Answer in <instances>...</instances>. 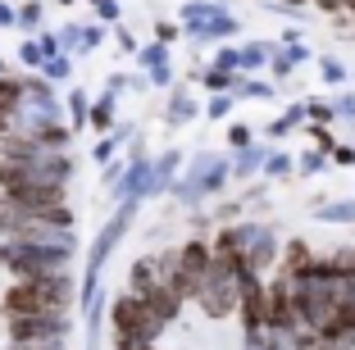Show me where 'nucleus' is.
I'll return each instance as SVG.
<instances>
[{
	"mask_svg": "<svg viewBox=\"0 0 355 350\" xmlns=\"http://www.w3.org/2000/svg\"><path fill=\"white\" fill-rule=\"evenodd\" d=\"M46 73H51V78H69V73H73V60H64V55H51V60H46Z\"/></svg>",
	"mask_w": 355,
	"mask_h": 350,
	"instance_id": "nucleus-16",
	"label": "nucleus"
},
{
	"mask_svg": "<svg viewBox=\"0 0 355 350\" xmlns=\"http://www.w3.org/2000/svg\"><path fill=\"white\" fill-rule=\"evenodd\" d=\"M23 105V78H0V114H19Z\"/></svg>",
	"mask_w": 355,
	"mask_h": 350,
	"instance_id": "nucleus-7",
	"label": "nucleus"
},
{
	"mask_svg": "<svg viewBox=\"0 0 355 350\" xmlns=\"http://www.w3.org/2000/svg\"><path fill=\"white\" fill-rule=\"evenodd\" d=\"M319 214L333 218V223H355V200H346V205H324Z\"/></svg>",
	"mask_w": 355,
	"mask_h": 350,
	"instance_id": "nucleus-14",
	"label": "nucleus"
},
{
	"mask_svg": "<svg viewBox=\"0 0 355 350\" xmlns=\"http://www.w3.org/2000/svg\"><path fill=\"white\" fill-rule=\"evenodd\" d=\"M214 69H223V73H237V69H241L237 51H219V55H214Z\"/></svg>",
	"mask_w": 355,
	"mask_h": 350,
	"instance_id": "nucleus-18",
	"label": "nucleus"
},
{
	"mask_svg": "<svg viewBox=\"0 0 355 350\" xmlns=\"http://www.w3.org/2000/svg\"><path fill=\"white\" fill-rule=\"evenodd\" d=\"M28 223V209L19 205V200H10L5 191H0V237H14L19 227Z\"/></svg>",
	"mask_w": 355,
	"mask_h": 350,
	"instance_id": "nucleus-6",
	"label": "nucleus"
},
{
	"mask_svg": "<svg viewBox=\"0 0 355 350\" xmlns=\"http://www.w3.org/2000/svg\"><path fill=\"white\" fill-rule=\"evenodd\" d=\"M228 141L237 146V150H246V146H251V128H232V132H228Z\"/></svg>",
	"mask_w": 355,
	"mask_h": 350,
	"instance_id": "nucleus-23",
	"label": "nucleus"
},
{
	"mask_svg": "<svg viewBox=\"0 0 355 350\" xmlns=\"http://www.w3.org/2000/svg\"><path fill=\"white\" fill-rule=\"evenodd\" d=\"M241 69H260L264 60H269V46H246V51H237Z\"/></svg>",
	"mask_w": 355,
	"mask_h": 350,
	"instance_id": "nucleus-15",
	"label": "nucleus"
},
{
	"mask_svg": "<svg viewBox=\"0 0 355 350\" xmlns=\"http://www.w3.org/2000/svg\"><path fill=\"white\" fill-rule=\"evenodd\" d=\"M264 168H269L273 177H282V173H292V159H282V155H273V159H264Z\"/></svg>",
	"mask_w": 355,
	"mask_h": 350,
	"instance_id": "nucleus-20",
	"label": "nucleus"
},
{
	"mask_svg": "<svg viewBox=\"0 0 355 350\" xmlns=\"http://www.w3.org/2000/svg\"><path fill=\"white\" fill-rule=\"evenodd\" d=\"M114 159V141H101L96 146V164H110Z\"/></svg>",
	"mask_w": 355,
	"mask_h": 350,
	"instance_id": "nucleus-25",
	"label": "nucleus"
},
{
	"mask_svg": "<svg viewBox=\"0 0 355 350\" xmlns=\"http://www.w3.org/2000/svg\"><path fill=\"white\" fill-rule=\"evenodd\" d=\"M164 259H137L132 264V287H137V296L141 291H150V287H164Z\"/></svg>",
	"mask_w": 355,
	"mask_h": 350,
	"instance_id": "nucleus-5",
	"label": "nucleus"
},
{
	"mask_svg": "<svg viewBox=\"0 0 355 350\" xmlns=\"http://www.w3.org/2000/svg\"><path fill=\"white\" fill-rule=\"evenodd\" d=\"M328 264H333V273H337V278H351V282H355V246L337 250V255L328 259Z\"/></svg>",
	"mask_w": 355,
	"mask_h": 350,
	"instance_id": "nucleus-12",
	"label": "nucleus"
},
{
	"mask_svg": "<svg viewBox=\"0 0 355 350\" xmlns=\"http://www.w3.org/2000/svg\"><path fill=\"white\" fill-rule=\"evenodd\" d=\"M60 5H73V0H60Z\"/></svg>",
	"mask_w": 355,
	"mask_h": 350,
	"instance_id": "nucleus-29",
	"label": "nucleus"
},
{
	"mask_svg": "<svg viewBox=\"0 0 355 350\" xmlns=\"http://www.w3.org/2000/svg\"><path fill=\"white\" fill-rule=\"evenodd\" d=\"M87 123H92V128H101V132H105V128H114V96L96 100V105H92V114H87Z\"/></svg>",
	"mask_w": 355,
	"mask_h": 350,
	"instance_id": "nucleus-9",
	"label": "nucleus"
},
{
	"mask_svg": "<svg viewBox=\"0 0 355 350\" xmlns=\"http://www.w3.org/2000/svg\"><path fill=\"white\" fill-rule=\"evenodd\" d=\"M96 14L101 19H119V0H96Z\"/></svg>",
	"mask_w": 355,
	"mask_h": 350,
	"instance_id": "nucleus-24",
	"label": "nucleus"
},
{
	"mask_svg": "<svg viewBox=\"0 0 355 350\" xmlns=\"http://www.w3.org/2000/svg\"><path fill=\"white\" fill-rule=\"evenodd\" d=\"M319 73H324L328 82H342V78H346V69H342L337 60H319Z\"/></svg>",
	"mask_w": 355,
	"mask_h": 350,
	"instance_id": "nucleus-19",
	"label": "nucleus"
},
{
	"mask_svg": "<svg viewBox=\"0 0 355 350\" xmlns=\"http://www.w3.org/2000/svg\"><path fill=\"white\" fill-rule=\"evenodd\" d=\"M110 323H114V337H141V341H155V332H159V323L150 319V309H146V300L137 296H119L114 305H110Z\"/></svg>",
	"mask_w": 355,
	"mask_h": 350,
	"instance_id": "nucleus-1",
	"label": "nucleus"
},
{
	"mask_svg": "<svg viewBox=\"0 0 355 350\" xmlns=\"http://www.w3.org/2000/svg\"><path fill=\"white\" fill-rule=\"evenodd\" d=\"M333 110H337V114H351V119H355V96H342V100H337Z\"/></svg>",
	"mask_w": 355,
	"mask_h": 350,
	"instance_id": "nucleus-26",
	"label": "nucleus"
},
{
	"mask_svg": "<svg viewBox=\"0 0 355 350\" xmlns=\"http://www.w3.org/2000/svg\"><path fill=\"white\" fill-rule=\"evenodd\" d=\"M37 23H42V0H23L19 5V28H37Z\"/></svg>",
	"mask_w": 355,
	"mask_h": 350,
	"instance_id": "nucleus-13",
	"label": "nucleus"
},
{
	"mask_svg": "<svg viewBox=\"0 0 355 350\" xmlns=\"http://www.w3.org/2000/svg\"><path fill=\"white\" fill-rule=\"evenodd\" d=\"M255 168H264V150H260V146H246L241 159H237V177H251Z\"/></svg>",
	"mask_w": 355,
	"mask_h": 350,
	"instance_id": "nucleus-11",
	"label": "nucleus"
},
{
	"mask_svg": "<svg viewBox=\"0 0 355 350\" xmlns=\"http://www.w3.org/2000/svg\"><path fill=\"white\" fill-rule=\"evenodd\" d=\"M23 60H28V64H46V51H42V42H28V46H23Z\"/></svg>",
	"mask_w": 355,
	"mask_h": 350,
	"instance_id": "nucleus-21",
	"label": "nucleus"
},
{
	"mask_svg": "<svg viewBox=\"0 0 355 350\" xmlns=\"http://www.w3.org/2000/svg\"><path fill=\"white\" fill-rule=\"evenodd\" d=\"M0 28H19V10L5 5V0H0Z\"/></svg>",
	"mask_w": 355,
	"mask_h": 350,
	"instance_id": "nucleus-22",
	"label": "nucleus"
},
{
	"mask_svg": "<svg viewBox=\"0 0 355 350\" xmlns=\"http://www.w3.org/2000/svg\"><path fill=\"white\" fill-rule=\"evenodd\" d=\"M214 14H223L219 0H187V5H182V23H205V19H214Z\"/></svg>",
	"mask_w": 355,
	"mask_h": 350,
	"instance_id": "nucleus-8",
	"label": "nucleus"
},
{
	"mask_svg": "<svg viewBox=\"0 0 355 350\" xmlns=\"http://www.w3.org/2000/svg\"><path fill=\"white\" fill-rule=\"evenodd\" d=\"M155 37H159V42H173V37H178V28H173V23H159V28H155Z\"/></svg>",
	"mask_w": 355,
	"mask_h": 350,
	"instance_id": "nucleus-27",
	"label": "nucleus"
},
{
	"mask_svg": "<svg viewBox=\"0 0 355 350\" xmlns=\"http://www.w3.org/2000/svg\"><path fill=\"white\" fill-rule=\"evenodd\" d=\"M314 264H319V255H314V250L305 246V241H287V250L278 255V273H282L287 282L301 278V273H310Z\"/></svg>",
	"mask_w": 355,
	"mask_h": 350,
	"instance_id": "nucleus-4",
	"label": "nucleus"
},
{
	"mask_svg": "<svg viewBox=\"0 0 355 350\" xmlns=\"http://www.w3.org/2000/svg\"><path fill=\"white\" fill-rule=\"evenodd\" d=\"M141 300H146L150 319H155L159 328H164V323H173L178 309H182V296H178L173 287H150V291H141Z\"/></svg>",
	"mask_w": 355,
	"mask_h": 350,
	"instance_id": "nucleus-3",
	"label": "nucleus"
},
{
	"mask_svg": "<svg viewBox=\"0 0 355 350\" xmlns=\"http://www.w3.org/2000/svg\"><path fill=\"white\" fill-rule=\"evenodd\" d=\"M187 114H196V100H191L187 91H173V100H168V119H173V123H187Z\"/></svg>",
	"mask_w": 355,
	"mask_h": 350,
	"instance_id": "nucleus-10",
	"label": "nucleus"
},
{
	"mask_svg": "<svg viewBox=\"0 0 355 350\" xmlns=\"http://www.w3.org/2000/svg\"><path fill=\"white\" fill-rule=\"evenodd\" d=\"M305 114H310L314 123H324V128H328V123H333V114H337V110H333V105H319V100H314V105H305Z\"/></svg>",
	"mask_w": 355,
	"mask_h": 350,
	"instance_id": "nucleus-17",
	"label": "nucleus"
},
{
	"mask_svg": "<svg viewBox=\"0 0 355 350\" xmlns=\"http://www.w3.org/2000/svg\"><path fill=\"white\" fill-rule=\"evenodd\" d=\"M333 155H337V164H355V150H351V146H337Z\"/></svg>",
	"mask_w": 355,
	"mask_h": 350,
	"instance_id": "nucleus-28",
	"label": "nucleus"
},
{
	"mask_svg": "<svg viewBox=\"0 0 355 350\" xmlns=\"http://www.w3.org/2000/svg\"><path fill=\"white\" fill-rule=\"evenodd\" d=\"M64 328H69V314H55V309H42V314H10V337L14 341H60Z\"/></svg>",
	"mask_w": 355,
	"mask_h": 350,
	"instance_id": "nucleus-2",
	"label": "nucleus"
}]
</instances>
